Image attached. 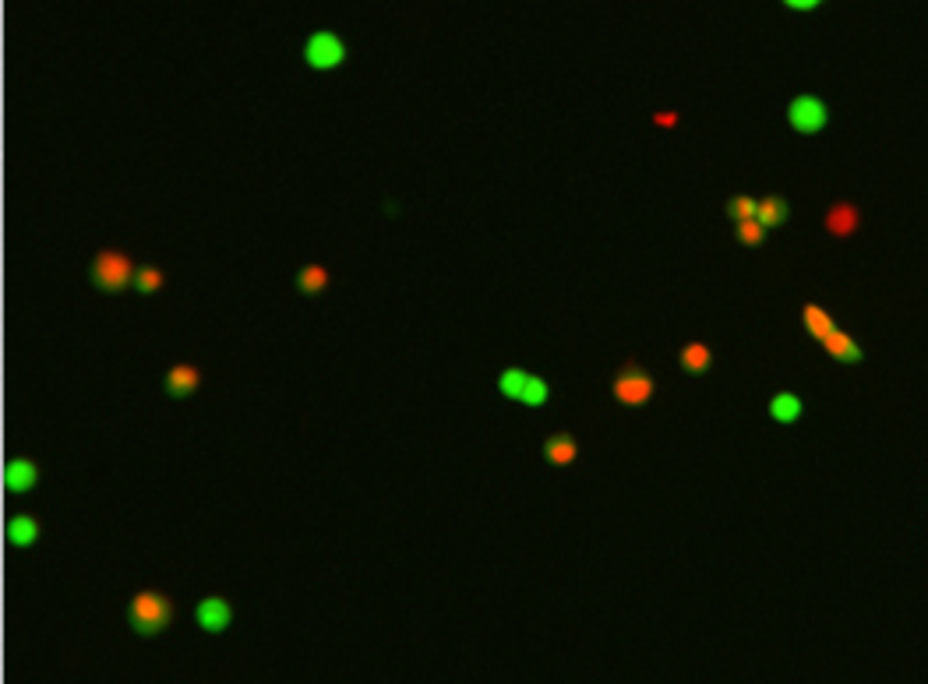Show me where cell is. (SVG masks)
<instances>
[{
  "instance_id": "5bb4252c",
  "label": "cell",
  "mask_w": 928,
  "mask_h": 684,
  "mask_svg": "<svg viewBox=\"0 0 928 684\" xmlns=\"http://www.w3.org/2000/svg\"><path fill=\"white\" fill-rule=\"evenodd\" d=\"M39 540V522L32 519V515H15V519L8 522V543L11 547H32V543Z\"/></svg>"
},
{
  "instance_id": "8fae6325",
  "label": "cell",
  "mask_w": 928,
  "mask_h": 684,
  "mask_svg": "<svg viewBox=\"0 0 928 684\" xmlns=\"http://www.w3.org/2000/svg\"><path fill=\"white\" fill-rule=\"evenodd\" d=\"M801 321H805V328H809V335L816 342H826V335L837 332V321H833V314L826 311V307H819V304H805V311H801Z\"/></svg>"
},
{
  "instance_id": "44dd1931",
  "label": "cell",
  "mask_w": 928,
  "mask_h": 684,
  "mask_svg": "<svg viewBox=\"0 0 928 684\" xmlns=\"http://www.w3.org/2000/svg\"><path fill=\"white\" fill-rule=\"evenodd\" d=\"M131 286H135L138 293H145V297H149V293H156L159 286H163V276H159V268H138L135 283H131Z\"/></svg>"
},
{
  "instance_id": "d6986e66",
  "label": "cell",
  "mask_w": 928,
  "mask_h": 684,
  "mask_svg": "<svg viewBox=\"0 0 928 684\" xmlns=\"http://www.w3.org/2000/svg\"><path fill=\"white\" fill-rule=\"evenodd\" d=\"M756 198H749V194H738V198L727 201V216L734 219V223H752L756 219Z\"/></svg>"
},
{
  "instance_id": "277c9868",
  "label": "cell",
  "mask_w": 928,
  "mask_h": 684,
  "mask_svg": "<svg viewBox=\"0 0 928 684\" xmlns=\"http://www.w3.org/2000/svg\"><path fill=\"white\" fill-rule=\"evenodd\" d=\"M304 60L315 71H332L346 60V46L336 32H315V36L304 43Z\"/></svg>"
},
{
  "instance_id": "9c48e42d",
  "label": "cell",
  "mask_w": 928,
  "mask_h": 684,
  "mask_svg": "<svg viewBox=\"0 0 928 684\" xmlns=\"http://www.w3.org/2000/svg\"><path fill=\"white\" fill-rule=\"evenodd\" d=\"M579 455V445L572 434H551V438L544 441V459L551 462V466H572Z\"/></svg>"
},
{
  "instance_id": "603a6c76",
  "label": "cell",
  "mask_w": 928,
  "mask_h": 684,
  "mask_svg": "<svg viewBox=\"0 0 928 684\" xmlns=\"http://www.w3.org/2000/svg\"><path fill=\"white\" fill-rule=\"evenodd\" d=\"M674 120H678L674 113H657V124H674Z\"/></svg>"
},
{
  "instance_id": "ba28073f",
  "label": "cell",
  "mask_w": 928,
  "mask_h": 684,
  "mask_svg": "<svg viewBox=\"0 0 928 684\" xmlns=\"http://www.w3.org/2000/svg\"><path fill=\"white\" fill-rule=\"evenodd\" d=\"M36 480H39L36 462H29V459H11L8 469H4V487H8L11 494L32 491V487H36Z\"/></svg>"
},
{
  "instance_id": "52a82bcc",
  "label": "cell",
  "mask_w": 928,
  "mask_h": 684,
  "mask_svg": "<svg viewBox=\"0 0 928 684\" xmlns=\"http://www.w3.org/2000/svg\"><path fill=\"white\" fill-rule=\"evenodd\" d=\"M858 226H861V212L854 209L851 201L830 205V212H826V219H823V230L837 240H847L851 233H858Z\"/></svg>"
},
{
  "instance_id": "7c38bea8",
  "label": "cell",
  "mask_w": 928,
  "mask_h": 684,
  "mask_svg": "<svg viewBox=\"0 0 928 684\" xmlns=\"http://www.w3.org/2000/svg\"><path fill=\"white\" fill-rule=\"evenodd\" d=\"M166 392L173 395V399H184V395H191L198 388V371L191 364H177L166 371Z\"/></svg>"
},
{
  "instance_id": "7a4b0ae2",
  "label": "cell",
  "mask_w": 928,
  "mask_h": 684,
  "mask_svg": "<svg viewBox=\"0 0 928 684\" xmlns=\"http://www.w3.org/2000/svg\"><path fill=\"white\" fill-rule=\"evenodd\" d=\"M138 268L131 265V258L124 251H99L96 261H92V283L106 293H120L128 290L135 283Z\"/></svg>"
},
{
  "instance_id": "8992f818",
  "label": "cell",
  "mask_w": 928,
  "mask_h": 684,
  "mask_svg": "<svg viewBox=\"0 0 928 684\" xmlns=\"http://www.w3.org/2000/svg\"><path fill=\"white\" fill-rule=\"evenodd\" d=\"M195 618H198V628H202V632L219 635V632H226V628H230L233 610H230V603H226L223 596H205V600L198 603Z\"/></svg>"
},
{
  "instance_id": "9a60e30c",
  "label": "cell",
  "mask_w": 928,
  "mask_h": 684,
  "mask_svg": "<svg viewBox=\"0 0 928 684\" xmlns=\"http://www.w3.org/2000/svg\"><path fill=\"white\" fill-rule=\"evenodd\" d=\"M770 417L777 420V424H794V420L801 417V399L794 392H777L770 399Z\"/></svg>"
},
{
  "instance_id": "ac0fdd59",
  "label": "cell",
  "mask_w": 928,
  "mask_h": 684,
  "mask_svg": "<svg viewBox=\"0 0 928 684\" xmlns=\"http://www.w3.org/2000/svg\"><path fill=\"white\" fill-rule=\"evenodd\" d=\"M297 286L307 293V297H318V293H322L325 286H329V272H325L322 265H307L304 272L297 276Z\"/></svg>"
},
{
  "instance_id": "30bf717a",
  "label": "cell",
  "mask_w": 928,
  "mask_h": 684,
  "mask_svg": "<svg viewBox=\"0 0 928 684\" xmlns=\"http://www.w3.org/2000/svg\"><path fill=\"white\" fill-rule=\"evenodd\" d=\"M823 350L830 353L833 360H840V364H858V360H861V346L844 332V328H837L833 335H826Z\"/></svg>"
},
{
  "instance_id": "6da1fadb",
  "label": "cell",
  "mask_w": 928,
  "mask_h": 684,
  "mask_svg": "<svg viewBox=\"0 0 928 684\" xmlns=\"http://www.w3.org/2000/svg\"><path fill=\"white\" fill-rule=\"evenodd\" d=\"M173 618V607L170 600H166L163 593H152V589H145V593H138L135 600H131V610H128V621L131 628H135L138 635H145V639H152V635H159L166 625H170Z\"/></svg>"
},
{
  "instance_id": "e0dca14e",
  "label": "cell",
  "mask_w": 928,
  "mask_h": 684,
  "mask_svg": "<svg viewBox=\"0 0 928 684\" xmlns=\"http://www.w3.org/2000/svg\"><path fill=\"white\" fill-rule=\"evenodd\" d=\"M526 381H530V374L523 371V367H509V371H502V378H498V392L505 395V399H523V388Z\"/></svg>"
},
{
  "instance_id": "4fadbf2b",
  "label": "cell",
  "mask_w": 928,
  "mask_h": 684,
  "mask_svg": "<svg viewBox=\"0 0 928 684\" xmlns=\"http://www.w3.org/2000/svg\"><path fill=\"white\" fill-rule=\"evenodd\" d=\"M678 364H682V371H689V374L710 371V364H713L710 346H706V342H689V346H682V353H678Z\"/></svg>"
},
{
  "instance_id": "7402d4cb",
  "label": "cell",
  "mask_w": 928,
  "mask_h": 684,
  "mask_svg": "<svg viewBox=\"0 0 928 684\" xmlns=\"http://www.w3.org/2000/svg\"><path fill=\"white\" fill-rule=\"evenodd\" d=\"M734 233H738V240H741V244H745V247L763 244V237H766V230L756 223V219H752V223H738V230H734Z\"/></svg>"
},
{
  "instance_id": "3957f363",
  "label": "cell",
  "mask_w": 928,
  "mask_h": 684,
  "mask_svg": "<svg viewBox=\"0 0 928 684\" xmlns=\"http://www.w3.org/2000/svg\"><path fill=\"white\" fill-rule=\"evenodd\" d=\"M830 120V110H826L823 99L816 96H794L787 103V124L794 127L798 134H819Z\"/></svg>"
},
{
  "instance_id": "ffe728a7",
  "label": "cell",
  "mask_w": 928,
  "mask_h": 684,
  "mask_svg": "<svg viewBox=\"0 0 928 684\" xmlns=\"http://www.w3.org/2000/svg\"><path fill=\"white\" fill-rule=\"evenodd\" d=\"M547 381L544 378H537V374H530V381H526V388H523V399L519 402H526V406H544L547 402Z\"/></svg>"
},
{
  "instance_id": "2e32d148",
  "label": "cell",
  "mask_w": 928,
  "mask_h": 684,
  "mask_svg": "<svg viewBox=\"0 0 928 684\" xmlns=\"http://www.w3.org/2000/svg\"><path fill=\"white\" fill-rule=\"evenodd\" d=\"M787 219V201L784 198H763L756 205V223L763 226V230H773V226H780Z\"/></svg>"
},
{
  "instance_id": "5b68a950",
  "label": "cell",
  "mask_w": 928,
  "mask_h": 684,
  "mask_svg": "<svg viewBox=\"0 0 928 684\" xmlns=\"http://www.w3.org/2000/svg\"><path fill=\"white\" fill-rule=\"evenodd\" d=\"M650 395H653V378L646 371H639V367H625L614 378V399L622 402V406H643V402H650Z\"/></svg>"
}]
</instances>
